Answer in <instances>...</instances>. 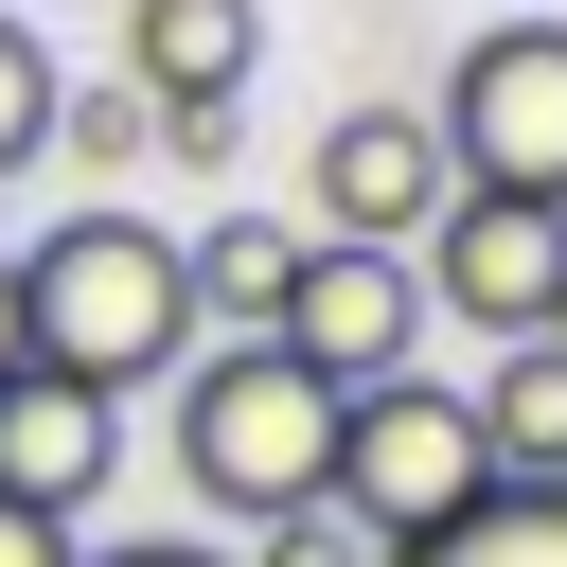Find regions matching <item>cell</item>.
Wrapping results in <instances>:
<instances>
[{
  "instance_id": "cell-19",
  "label": "cell",
  "mask_w": 567,
  "mask_h": 567,
  "mask_svg": "<svg viewBox=\"0 0 567 567\" xmlns=\"http://www.w3.org/2000/svg\"><path fill=\"white\" fill-rule=\"evenodd\" d=\"M549 337H567V319H549Z\"/></svg>"
},
{
  "instance_id": "cell-1",
  "label": "cell",
  "mask_w": 567,
  "mask_h": 567,
  "mask_svg": "<svg viewBox=\"0 0 567 567\" xmlns=\"http://www.w3.org/2000/svg\"><path fill=\"white\" fill-rule=\"evenodd\" d=\"M18 354L71 372V390H177V372H195L177 230H142V213H53V230L18 248Z\"/></svg>"
},
{
  "instance_id": "cell-10",
  "label": "cell",
  "mask_w": 567,
  "mask_h": 567,
  "mask_svg": "<svg viewBox=\"0 0 567 567\" xmlns=\"http://www.w3.org/2000/svg\"><path fill=\"white\" fill-rule=\"evenodd\" d=\"M177 284H195V337H266L284 284H301V213H213V230H177Z\"/></svg>"
},
{
  "instance_id": "cell-8",
  "label": "cell",
  "mask_w": 567,
  "mask_h": 567,
  "mask_svg": "<svg viewBox=\"0 0 567 567\" xmlns=\"http://www.w3.org/2000/svg\"><path fill=\"white\" fill-rule=\"evenodd\" d=\"M248 71H266V0H124V89L177 124V159L230 142Z\"/></svg>"
},
{
  "instance_id": "cell-9",
  "label": "cell",
  "mask_w": 567,
  "mask_h": 567,
  "mask_svg": "<svg viewBox=\"0 0 567 567\" xmlns=\"http://www.w3.org/2000/svg\"><path fill=\"white\" fill-rule=\"evenodd\" d=\"M124 478V390H71V372H0V496L18 514H53V532H89V496Z\"/></svg>"
},
{
  "instance_id": "cell-17",
  "label": "cell",
  "mask_w": 567,
  "mask_h": 567,
  "mask_svg": "<svg viewBox=\"0 0 567 567\" xmlns=\"http://www.w3.org/2000/svg\"><path fill=\"white\" fill-rule=\"evenodd\" d=\"M71 549H89V532H53V514H18V496H0V567H71Z\"/></svg>"
},
{
  "instance_id": "cell-7",
  "label": "cell",
  "mask_w": 567,
  "mask_h": 567,
  "mask_svg": "<svg viewBox=\"0 0 567 567\" xmlns=\"http://www.w3.org/2000/svg\"><path fill=\"white\" fill-rule=\"evenodd\" d=\"M319 390H372V372H408V337H425V284H408V248H337V230H301V284H284V319H266Z\"/></svg>"
},
{
  "instance_id": "cell-2",
  "label": "cell",
  "mask_w": 567,
  "mask_h": 567,
  "mask_svg": "<svg viewBox=\"0 0 567 567\" xmlns=\"http://www.w3.org/2000/svg\"><path fill=\"white\" fill-rule=\"evenodd\" d=\"M177 478H195V514H230V532L301 514V496L337 478V390H319L284 337H195V372H177Z\"/></svg>"
},
{
  "instance_id": "cell-12",
  "label": "cell",
  "mask_w": 567,
  "mask_h": 567,
  "mask_svg": "<svg viewBox=\"0 0 567 567\" xmlns=\"http://www.w3.org/2000/svg\"><path fill=\"white\" fill-rule=\"evenodd\" d=\"M390 567H567V496H478L461 532H425V549H390Z\"/></svg>"
},
{
  "instance_id": "cell-18",
  "label": "cell",
  "mask_w": 567,
  "mask_h": 567,
  "mask_svg": "<svg viewBox=\"0 0 567 567\" xmlns=\"http://www.w3.org/2000/svg\"><path fill=\"white\" fill-rule=\"evenodd\" d=\"M0 372H18V248H0Z\"/></svg>"
},
{
  "instance_id": "cell-13",
  "label": "cell",
  "mask_w": 567,
  "mask_h": 567,
  "mask_svg": "<svg viewBox=\"0 0 567 567\" xmlns=\"http://www.w3.org/2000/svg\"><path fill=\"white\" fill-rule=\"evenodd\" d=\"M53 159H71V177H124V159H177V124L106 71V89H53Z\"/></svg>"
},
{
  "instance_id": "cell-6",
  "label": "cell",
  "mask_w": 567,
  "mask_h": 567,
  "mask_svg": "<svg viewBox=\"0 0 567 567\" xmlns=\"http://www.w3.org/2000/svg\"><path fill=\"white\" fill-rule=\"evenodd\" d=\"M443 195H461V177H443V124H425V106H337V124L301 142V213H319L337 248H425Z\"/></svg>"
},
{
  "instance_id": "cell-4",
  "label": "cell",
  "mask_w": 567,
  "mask_h": 567,
  "mask_svg": "<svg viewBox=\"0 0 567 567\" xmlns=\"http://www.w3.org/2000/svg\"><path fill=\"white\" fill-rule=\"evenodd\" d=\"M443 177L461 195H549L567 213V18H496V35H461V71H443Z\"/></svg>"
},
{
  "instance_id": "cell-15",
  "label": "cell",
  "mask_w": 567,
  "mask_h": 567,
  "mask_svg": "<svg viewBox=\"0 0 567 567\" xmlns=\"http://www.w3.org/2000/svg\"><path fill=\"white\" fill-rule=\"evenodd\" d=\"M230 567H390V549H372V532H354L337 496H301V514H266V532H248Z\"/></svg>"
},
{
  "instance_id": "cell-16",
  "label": "cell",
  "mask_w": 567,
  "mask_h": 567,
  "mask_svg": "<svg viewBox=\"0 0 567 567\" xmlns=\"http://www.w3.org/2000/svg\"><path fill=\"white\" fill-rule=\"evenodd\" d=\"M71 567H230L213 532H124V549H71Z\"/></svg>"
},
{
  "instance_id": "cell-14",
  "label": "cell",
  "mask_w": 567,
  "mask_h": 567,
  "mask_svg": "<svg viewBox=\"0 0 567 567\" xmlns=\"http://www.w3.org/2000/svg\"><path fill=\"white\" fill-rule=\"evenodd\" d=\"M53 89H71V71H53V53H35V18L0 0V177H18V159H53Z\"/></svg>"
},
{
  "instance_id": "cell-11",
  "label": "cell",
  "mask_w": 567,
  "mask_h": 567,
  "mask_svg": "<svg viewBox=\"0 0 567 567\" xmlns=\"http://www.w3.org/2000/svg\"><path fill=\"white\" fill-rule=\"evenodd\" d=\"M461 408H478V461H496L514 496H567V337H514Z\"/></svg>"
},
{
  "instance_id": "cell-3",
  "label": "cell",
  "mask_w": 567,
  "mask_h": 567,
  "mask_svg": "<svg viewBox=\"0 0 567 567\" xmlns=\"http://www.w3.org/2000/svg\"><path fill=\"white\" fill-rule=\"evenodd\" d=\"M372 549H425V532H461L478 496H496V461H478V408L461 390H425V372H372V390H337V478H319Z\"/></svg>"
},
{
  "instance_id": "cell-5",
  "label": "cell",
  "mask_w": 567,
  "mask_h": 567,
  "mask_svg": "<svg viewBox=\"0 0 567 567\" xmlns=\"http://www.w3.org/2000/svg\"><path fill=\"white\" fill-rule=\"evenodd\" d=\"M408 284L514 354V337H549V319H567V213H549V195H443V213H425V248H408Z\"/></svg>"
}]
</instances>
